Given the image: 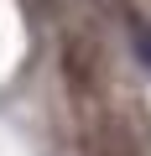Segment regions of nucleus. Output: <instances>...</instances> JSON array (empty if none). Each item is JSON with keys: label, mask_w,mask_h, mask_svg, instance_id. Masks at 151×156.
I'll return each instance as SVG.
<instances>
[{"label": "nucleus", "mask_w": 151, "mask_h": 156, "mask_svg": "<svg viewBox=\"0 0 151 156\" xmlns=\"http://www.w3.org/2000/svg\"><path fill=\"white\" fill-rule=\"evenodd\" d=\"M135 52H141V57H146V62H151V31H146V26H141V31H135Z\"/></svg>", "instance_id": "f03ea898"}, {"label": "nucleus", "mask_w": 151, "mask_h": 156, "mask_svg": "<svg viewBox=\"0 0 151 156\" xmlns=\"http://www.w3.org/2000/svg\"><path fill=\"white\" fill-rule=\"evenodd\" d=\"M68 78L84 99H94L104 89V57H99V42L89 37H68Z\"/></svg>", "instance_id": "f257e3e1"}]
</instances>
